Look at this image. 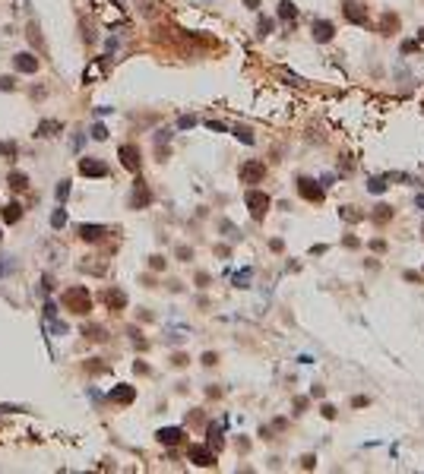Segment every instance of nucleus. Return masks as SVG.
<instances>
[{
	"label": "nucleus",
	"instance_id": "dca6fc26",
	"mask_svg": "<svg viewBox=\"0 0 424 474\" xmlns=\"http://www.w3.org/2000/svg\"><path fill=\"white\" fill-rule=\"evenodd\" d=\"M399 16L396 13H383V19H380V35H396L399 32Z\"/></svg>",
	"mask_w": 424,
	"mask_h": 474
},
{
	"label": "nucleus",
	"instance_id": "13d9d810",
	"mask_svg": "<svg viewBox=\"0 0 424 474\" xmlns=\"http://www.w3.org/2000/svg\"><path fill=\"white\" fill-rule=\"evenodd\" d=\"M45 92H48L45 85H35V89H32V95H35V98H45Z\"/></svg>",
	"mask_w": 424,
	"mask_h": 474
},
{
	"label": "nucleus",
	"instance_id": "2eb2a0df",
	"mask_svg": "<svg viewBox=\"0 0 424 474\" xmlns=\"http://www.w3.org/2000/svg\"><path fill=\"white\" fill-rule=\"evenodd\" d=\"M76 234H80L83 240H89V244H95V240H101L108 234V228L105 225H80V228H76Z\"/></svg>",
	"mask_w": 424,
	"mask_h": 474
},
{
	"label": "nucleus",
	"instance_id": "603ef678",
	"mask_svg": "<svg viewBox=\"0 0 424 474\" xmlns=\"http://www.w3.org/2000/svg\"><path fill=\"white\" fill-rule=\"evenodd\" d=\"M133 370H136V373H140V376H146V373H149V367H146L143 360H136V364H133Z\"/></svg>",
	"mask_w": 424,
	"mask_h": 474
},
{
	"label": "nucleus",
	"instance_id": "09e8293b",
	"mask_svg": "<svg viewBox=\"0 0 424 474\" xmlns=\"http://www.w3.org/2000/svg\"><path fill=\"white\" fill-rule=\"evenodd\" d=\"M206 127H209V130H215V133H225V130H228V127H225V124H219V120H209Z\"/></svg>",
	"mask_w": 424,
	"mask_h": 474
},
{
	"label": "nucleus",
	"instance_id": "f257e3e1",
	"mask_svg": "<svg viewBox=\"0 0 424 474\" xmlns=\"http://www.w3.org/2000/svg\"><path fill=\"white\" fill-rule=\"evenodd\" d=\"M244 203H247V209H250V218H256V221H263V218H266V212H269V205H272L269 196H266L263 190H254V187L247 190Z\"/></svg>",
	"mask_w": 424,
	"mask_h": 474
},
{
	"label": "nucleus",
	"instance_id": "0eeeda50",
	"mask_svg": "<svg viewBox=\"0 0 424 474\" xmlns=\"http://www.w3.org/2000/svg\"><path fill=\"white\" fill-rule=\"evenodd\" d=\"M187 455H190V462H193L196 468H215V452H212V446H190Z\"/></svg>",
	"mask_w": 424,
	"mask_h": 474
},
{
	"label": "nucleus",
	"instance_id": "a878e982",
	"mask_svg": "<svg viewBox=\"0 0 424 474\" xmlns=\"http://www.w3.org/2000/svg\"><path fill=\"white\" fill-rule=\"evenodd\" d=\"M64 225H67V212H64V209H54V212H51V228L60 231Z\"/></svg>",
	"mask_w": 424,
	"mask_h": 474
},
{
	"label": "nucleus",
	"instance_id": "864d4df0",
	"mask_svg": "<svg viewBox=\"0 0 424 474\" xmlns=\"http://www.w3.org/2000/svg\"><path fill=\"white\" fill-rule=\"evenodd\" d=\"M342 244H345V247H348V250H354V247H358V244H361V240H358V237H351V234H348V237H345V240H342Z\"/></svg>",
	"mask_w": 424,
	"mask_h": 474
},
{
	"label": "nucleus",
	"instance_id": "69168bd1",
	"mask_svg": "<svg viewBox=\"0 0 424 474\" xmlns=\"http://www.w3.org/2000/svg\"><path fill=\"white\" fill-rule=\"evenodd\" d=\"M0 240H3V234H0Z\"/></svg>",
	"mask_w": 424,
	"mask_h": 474
},
{
	"label": "nucleus",
	"instance_id": "5701e85b",
	"mask_svg": "<svg viewBox=\"0 0 424 474\" xmlns=\"http://www.w3.org/2000/svg\"><path fill=\"white\" fill-rule=\"evenodd\" d=\"M0 155H3V158H16V155H19V145L10 142V139H3V142H0Z\"/></svg>",
	"mask_w": 424,
	"mask_h": 474
},
{
	"label": "nucleus",
	"instance_id": "b1692460",
	"mask_svg": "<svg viewBox=\"0 0 424 474\" xmlns=\"http://www.w3.org/2000/svg\"><path fill=\"white\" fill-rule=\"evenodd\" d=\"M127 335H130V339H133V344H136V348H140V351H146V348H149V341H146L143 335H140V329H136V326H130V329H127Z\"/></svg>",
	"mask_w": 424,
	"mask_h": 474
},
{
	"label": "nucleus",
	"instance_id": "1a4fd4ad",
	"mask_svg": "<svg viewBox=\"0 0 424 474\" xmlns=\"http://www.w3.org/2000/svg\"><path fill=\"white\" fill-rule=\"evenodd\" d=\"M310 35H314V41L326 45V41L336 38V25H333L330 19H314V25H310Z\"/></svg>",
	"mask_w": 424,
	"mask_h": 474
},
{
	"label": "nucleus",
	"instance_id": "c756f323",
	"mask_svg": "<svg viewBox=\"0 0 424 474\" xmlns=\"http://www.w3.org/2000/svg\"><path fill=\"white\" fill-rule=\"evenodd\" d=\"M25 35H29V41H32V45H35V48H41V35H38V25H35V22H29V29H25Z\"/></svg>",
	"mask_w": 424,
	"mask_h": 474
},
{
	"label": "nucleus",
	"instance_id": "3c124183",
	"mask_svg": "<svg viewBox=\"0 0 424 474\" xmlns=\"http://www.w3.org/2000/svg\"><path fill=\"white\" fill-rule=\"evenodd\" d=\"M196 284L206 288V284H209V275H206V272H196Z\"/></svg>",
	"mask_w": 424,
	"mask_h": 474
},
{
	"label": "nucleus",
	"instance_id": "4be33fe9",
	"mask_svg": "<svg viewBox=\"0 0 424 474\" xmlns=\"http://www.w3.org/2000/svg\"><path fill=\"white\" fill-rule=\"evenodd\" d=\"M83 335H85L89 341H105V339H108L105 326H85V329H83Z\"/></svg>",
	"mask_w": 424,
	"mask_h": 474
},
{
	"label": "nucleus",
	"instance_id": "4468645a",
	"mask_svg": "<svg viewBox=\"0 0 424 474\" xmlns=\"http://www.w3.org/2000/svg\"><path fill=\"white\" fill-rule=\"evenodd\" d=\"M108 399L117 402V405H130V402L136 399V389H133V386H127V383H120V386H114V389H111Z\"/></svg>",
	"mask_w": 424,
	"mask_h": 474
},
{
	"label": "nucleus",
	"instance_id": "c9c22d12",
	"mask_svg": "<svg viewBox=\"0 0 424 474\" xmlns=\"http://www.w3.org/2000/svg\"><path fill=\"white\" fill-rule=\"evenodd\" d=\"M0 89H3V92H13V89H16V79H13V76H0Z\"/></svg>",
	"mask_w": 424,
	"mask_h": 474
},
{
	"label": "nucleus",
	"instance_id": "a211bd4d",
	"mask_svg": "<svg viewBox=\"0 0 424 474\" xmlns=\"http://www.w3.org/2000/svg\"><path fill=\"white\" fill-rule=\"evenodd\" d=\"M370 218H374L377 225H386V221L393 218V205H386V203H380V205H374V212H370Z\"/></svg>",
	"mask_w": 424,
	"mask_h": 474
},
{
	"label": "nucleus",
	"instance_id": "6ab92c4d",
	"mask_svg": "<svg viewBox=\"0 0 424 474\" xmlns=\"http://www.w3.org/2000/svg\"><path fill=\"white\" fill-rule=\"evenodd\" d=\"M19 218H22V205L19 203H6L3 205V221H6V225H16Z\"/></svg>",
	"mask_w": 424,
	"mask_h": 474
},
{
	"label": "nucleus",
	"instance_id": "6e6552de",
	"mask_svg": "<svg viewBox=\"0 0 424 474\" xmlns=\"http://www.w3.org/2000/svg\"><path fill=\"white\" fill-rule=\"evenodd\" d=\"M117 158H120V165H124L127 171H133V174H140V149L136 145H120L117 149Z\"/></svg>",
	"mask_w": 424,
	"mask_h": 474
},
{
	"label": "nucleus",
	"instance_id": "e2e57ef3",
	"mask_svg": "<svg viewBox=\"0 0 424 474\" xmlns=\"http://www.w3.org/2000/svg\"><path fill=\"white\" fill-rule=\"evenodd\" d=\"M415 205H421V209H424V196H415Z\"/></svg>",
	"mask_w": 424,
	"mask_h": 474
},
{
	"label": "nucleus",
	"instance_id": "c85d7f7f",
	"mask_svg": "<svg viewBox=\"0 0 424 474\" xmlns=\"http://www.w3.org/2000/svg\"><path fill=\"white\" fill-rule=\"evenodd\" d=\"M367 190H370V193H383V190H386V177H370L367 180Z\"/></svg>",
	"mask_w": 424,
	"mask_h": 474
},
{
	"label": "nucleus",
	"instance_id": "338daca9",
	"mask_svg": "<svg viewBox=\"0 0 424 474\" xmlns=\"http://www.w3.org/2000/svg\"><path fill=\"white\" fill-rule=\"evenodd\" d=\"M421 231H424V225H421Z\"/></svg>",
	"mask_w": 424,
	"mask_h": 474
},
{
	"label": "nucleus",
	"instance_id": "ea45409f",
	"mask_svg": "<svg viewBox=\"0 0 424 474\" xmlns=\"http://www.w3.org/2000/svg\"><path fill=\"white\" fill-rule=\"evenodd\" d=\"M190 127H196V117H180L177 120V130H190Z\"/></svg>",
	"mask_w": 424,
	"mask_h": 474
},
{
	"label": "nucleus",
	"instance_id": "423d86ee",
	"mask_svg": "<svg viewBox=\"0 0 424 474\" xmlns=\"http://www.w3.org/2000/svg\"><path fill=\"white\" fill-rule=\"evenodd\" d=\"M342 16L351 25H367V6L358 3V0H345V3H342Z\"/></svg>",
	"mask_w": 424,
	"mask_h": 474
},
{
	"label": "nucleus",
	"instance_id": "412c9836",
	"mask_svg": "<svg viewBox=\"0 0 424 474\" xmlns=\"http://www.w3.org/2000/svg\"><path fill=\"white\" fill-rule=\"evenodd\" d=\"M6 184H10V187L16 190V193H19V190H25V187H29V174H22V171H10Z\"/></svg>",
	"mask_w": 424,
	"mask_h": 474
},
{
	"label": "nucleus",
	"instance_id": "72a5a7b5",
	"mask_svg": "<svg viewBox=\"0 0 424 474\" xmlns=\"http://www.w3.org/2000/svg\"><path fill=\"white\" fill-rule=\"evenodd\" d=\"M89 136H92V139H108V127L105 124H95Z\"/></svg>",
	"mask_w": 424,
	"mask_h": 474
},
{
	"label": "nucleus",
	"instance_id": "c03bdc74",
	"mask_svg": "<svg viewBox=\"0 0 424 474\" xmlns=\"http://www.w3.org/2000/svg\"><path fill=\"white\" fill-rule=\"evenodd\" d=\"M269 32H272V19H259V35L266 38V35H269Z\"/></svg>",
	"mask_w": 424,
	"mask_h": 474
},
{
	"label": "nucleus",
	"instance_id": "680f3d73",
	"mask_svg": "<svg viewBox=\"0 0 424 474\" xmlns=\"http://www.w3.org/2000/svg\"><path fill=\"white\" fill-rule=\"evenodd\" d=\"M244 3L250 6V10H256V6H259V0H244Z\"/></svg>",
	"mask_w": 424,
	"mask_h": 474
},
{
	"label": "nucleus",
	"instance_id": "f8f14e48",
	"mask_svg": "<svg viewBox=\"0 0 424 474\" xmlns=\"http://www.w3.org/2000/svg\"><path fill=\"white\" fill-rule=\"evenodd\" d=\"M101 300H105L108 310H114V313H120V310H127V294L120 288H108L105 294H101Z\"/></svg>",
	"mask_w": 424,
	"mask_h": 474
},
{
	"label": "nucleus",
	"instance_id": "0e129e2a",
	"mask_svg": "<svg viewBox=\"0 0 424 474\" xmlns=\"http://www.w3.org/2000/svg\"><path fill=\"white\" fill-rule=\"evenodd\" d=\"M418 38H421V41H424V29H421V35H418Z\"/></svg>",
	"mask_w": 424,
	"mask_h": 474
},
{
	"label": "nucleus",
	"instance_id": "20e7f679",
	"mask_svg": "<svg viewBox=\"0 0 424 474\" xmlns=\"http://www.w3.org/2000/svg\"><path fill=\"white\" fill-rule=\"evenodd\" d=\"M241 184H263V177H266V165L263 161H256V158H250V161H244V165H241Z\"/></svg>",
	"mask_w": 424,
	"mask_h": 474
},
{
	"label": "nucleus",
	"instance_id": "a19ab883",
	"mask_svg": "<svg viewBox=\"0 0 424 474\" xmlns=\"http://www.w3.org/2000/svg\"><path fill=\"white\" fill-rule=\"evenodd\" d=\"M370 250H374V253H383V250H386V240H383V237H374V240H370Z\"/></svg>",
	"mask_w": 424,
	"mask_h": 474
},
{
	"label": "nucleus",
	"instance_id": "79ce46f5",
	"mask_svg": "<svg viewBox=\"0 0 424 474\" xmlns=\"http://www.w3.org/2000/svg\"><path fill=\"white\" fill-rule=\"evenodd\" d=\"M203 364H206V367H215V364H219V354H215V351H206V354H203Z\"/></svg>",
	"mask_w": 424,
	"mask_h": 474
},
{
	"label": "nucleus",
	"instance_id": "2f4dec72",
	"mask_svg": "<svg viewBox=\"0 0 424 474\" xmlns=\"http://www.w3.org/2000/svg\"><path fill=\"white\" fill-rule=\"evenodd\" d=\"M165 266H168V260H165V256H159V253H155V256H149V269L162 272V269H165Z\"/></svg>",
	"mask_w": 424,
	"mask_h": 474
},
{
	"label": "nucleus",
	"instance_id": "7c9ffc66",
	"mask_svg": "<svg viewBox=\"0 0 424 474\" xmlns=\"http://www.w3.org/2000/svg\"><path fill=\"white\" fill-rule=\"evenodd\" d=\"M231 133H235V136H238V139H241V142H247V145H254V136H250V130H247V127H235V130H231Z\"/></svg>",
	"mask_w": 424,
	"mask_h": 474
},
{
	"label": "nucleus",
	"instance_id": "bb28decb",
	"mask_svg": "<svg viewBox=\"0 0 424 474\" xmlns=\"http://www.w3.org/2000/svg\"><path fill=\"white\" fill-rule=\"evenodd\" d=\"M250 278H254V269H241L235 275V284H238V288H250Z\"/></svg>",
	"mask_w": 424,
	"mask_h": 474
},
{
	"label": "nucleus",
	"instance_id": "5fc2aeb1",
	"mask_svg": "<svg viewBox=\"0 0 424 474\" xmlns=\"http://www.w3.org/2000/svg\"><path fill=\"white\" fill-rule=\"evenodd\" d=\"M307 405H310L307 399H295V411H298V414H301V411H304V408H307Z\"/></svg>",
	"mask_w": 424,
	"mask_h": 474
},
{
	"label": "nucleus",
	"instance_id": "f03ea898",
	"mask_svg": "<svg viewBox=\"0 0 424 474\" xmlns=\"http://www.w3.org/2000/svg\"><path fill=\"white\" fill-rule=\"evenodd\" d=\"M64 304H67V310H73V313H80V316H85L92 310V300H89V291L85 288H70L64 294Z\"/></svg>",
	"mask_w": 424,
	"mask_h": 474
},
{
	"label": "nucleus",
	"instance_id": "f3484780",
	"mask_svg": "<svg viewBox=\"0 0 424 474\" xmlns=\"http://www.w3.org/2000/svg\"><path fill=\"white\" fill-rule=\"evenodd\" d=\"M60 130H64V124H60V120H41V124H38V133H35V136H41V139H48V136H57Z\"/></svg>",
	"mask_w": 424,
	"mask_h": 474
},
{
	"label": "nucleus",
	"instance_id": "9d476101",
	"mask_svg": "<svg viewBox=\"0 0 424 474\" xmlns=\"http://www.w3.org/2000/svg\"><path fill=\"white\" fill-rule=\"evenodd\" d=\"M80 174L83 177H108V165L101 158H83L80 161Z\"/></svg>",
	"mask_w": 424,
	"mask_h": 474
},
{
	"label": "nucleus",
	"instance_id": "aec40b11",
	"mask_svg": "<svg viewBox=\"0 0 424 474\" xmlns=\"http://www.w3.org/2000/svg\"><path fill=\"white\" fill-rule=\"evenodd\" d=\"M279 19H285V22H295L298 19V6L291 3V0H282V3H279Z\"/></svg>",
	"mask_w": 424,
	"mask_h": 474
},
{
	"label": "nucleus",
	"instance_id": "7ed1b4c3",
	"mask_svg": "<svg viewBox=\"0 0 424 474\" xmlns=\"http://www.w3.org/2000/svg\"><path fill=\"white\" fill-rule=\"evenodd\" d=\"M298 193L304 196L307 203H323V200H326L323 184H320V180H314V177H298Z\"/></svg>",
	"mask_w": 424,
	"mask_h": 474
},
{
	"label": "nucleus",
	"instance_id": "4d7b16f0",
	"mask_svg": "<svg viewBox=\"0 0 424 474\" xmlns=\"http://www.w3.org/2000/svg\"><path fill=\"white\" fill-rule=\"evenodd\" d=\"M310 399H323V386H314V389H310Z\"/></svg>",
	"mask_w": 424,
	"mask_h": 474
},
{
	"label": "nucleus",
	"instance_id": "49530a36",
	"mask_svg": "<svg viewBox=\"0 0 424 474\" xmlns=\"http://www.w3.org/2000/svg\"><path fill=\"white\" fill-rule=\"evenodd\" d=\"M190 256H193V250H190V247H177V260H184V263H187Z\"/></svg>",
	"mask_w": 424,
	"mask_h": 474
},
{
	"label": "nucleus",
	"instance_id": "f704fd0d",
	"mask_svg": "<svg viewBox=\"0 0 424 474\" xmlns=\"http://www.w3.org/2000/svg\"><path fill=\"white\" fill-rule=\"evenodd\" d=\"M301 468H304V471L317 468V455H301Z\"/></svg>",
	"mask_w": 424,
	"mask_h": 474
},
{
	"label": "nucleus",
	"instance_id": "cd10ccee",
	"mask_svg": "<svg viewBox=\"0 0 424 474\" xmlns=\"http://www.w3.org/2000/svg\"><path fill=\"white\" fill-rule=\"evenodd\" d=\"M209 446H212V449H222V427L219 424L209 427Z\"/></svg>",
	"mask_w": 424,
	"mask_h": 474
},
{
	"label": "nucleus",
	"instance_id": "393cba45",
	"mask_svg": "<svg viewBox=\"0 0 424 474\" xmlns=\"http://www.w3.org/2000/svg\"><path fill=\"white\" fill-rule=\"evenodd\" d=\"M339 215H342L345 221H361V218H364V212H354V205H342Z\"/></svg>",
	"mask_w": 424,
	"mask_h": 474
},
{
	"label": "nucleus",
	"instance_id": "de8ad7c7",
	"mask_svg": "<svg viewBox=\"0 0 424 474\" xmlns=\"http://www.w3.org/2000/svg\"><path fill=\"white\" fill-rule=\"evenodd\" d=\"M45 316H48V320H54V316H57V304H51V300H48V304H45Z\"/></svg>",
	"mask_w": 424,
	"mask_h": 474
},
{
	"label": "nucleus",
	"instance_id": "bf43d9fd",
	"mask_svg": "<svg viewBox=\"0 0 424 474\" xmlns=\"http://www.w3.org/2000/svg\"><path fill=\"white\" fill-rule=\"evenodd\" d=\"M83 142H85L83 136H73V152H80V149H83Z\"/></svg>",
	"mask_w": 424,
	"mask_h": 474
},
{
	"label": "nucleus",
	"instance_id": "37998d69",
	"mask_svg": "<svg viewBox=\"0 0 424 474\" xmlns=\"http://www.w3.org/2000/svg\"><path fill=\"white\" fill-rule=\"evenodd\" d=\"M320 414H323L326 420H333V417H336V408H333L330 402H323V408H320Z\"/></svg>",
	"mask_w": 424,
	"mask_h": 474
},
{
	"label": "nucleus",
	"instance_id": "052dcab7",
	"mask_svg": "<svg viewBox=\"0 0 424 474\" xmlns=\"http://www.w3.org/2000/svg\"><path fill=\"white\" fill-rule=\"evenodd\" d=\"M0 411H25V408H19V405H0Z\"/></svg>",
	"mask_w": 424,
	"mask_h": 474
},
{
	"label": "nucleus",
	"instance_id": "ddd939ff",
	"mask_svg": "<svg viewBox=\"0 0 424 474\" xmlns=\"http://www.w3.org/2000/svg\"><path fill=\"white\" fill-rule=\"evenodd\" d=\"M184 436L187 433L180 427H162L159 433H155V439H159L162 446H177V443H184Z\"/></svg>",
	"mask_w": 424,
	"mask_h": 474
},
{
	"label": "nucleus",
	"instance_id": "e433bc0d",
	"mask_svg": "<svg viewBox=\"0 0 424 474\" xmlns=\"http://www.w3.org/2000/svg\"><path fill=\"white\" fill-rule=\"evenodd\" d=\"M85 370H89V373H105V370H108V367H105V364H98V360H95V357H92V360H89V364H85Z\"/></svg>",
	"mask_w": 424,
	"mask_h": 474
},
{
	"label": "nucleus",
	"instance_id": "9b49d317",
	"mask_svg": "<svg viewBox=\"0 0 424 474\" xmlns=\"http://www.w3.org/2000/svg\"><path fill=\"white\" fill-rule=\"evenodd\" d=\"M13 67L19 73H38V57L32 54V51H19V54L13 57Z\"/></svg>",
	"mask_w": 424,
	"mask_h": 474
},
{
	"label": "nucleus",
	"instance_id": "39448f33",
	"mask_svg": "<svg viewBox=\"0 0 424 474\" xmlns=\"http://www.w3.org/2000/svg\"><path fill=\"white\" fill-rule=\"evenodd\" d=\"M152 203V190L146 184L143 177L133 180V193H130V209H146V205Z\"/></svg>",
	"mask_w": 424,
	"mask_h": 474
},
{
	"label": "nucleus",
	"instance_id": "58836bf2",
	"mask_svg": "<svg viewBox=\"0 0 424 474\" xmlns=\"http://www.w3.org/2000/svg\"><path fill=\"white\" fill-rule=\"evenodd\" d=\"M367 405H370L367 395H354V399H351V408H367Z\"/></svg>",
	"mask_w": 424,
	"mask_h": 474
},
{
	"label": "nucleus",
	"instance_id": "4c0bfd02",
	"mask_svg": "<svg viewBox=\"0 0 424 474\" xmlns=\"http://www.w3.org/2000/svg\"><path fill=\"white\" fill-rule=\"evenodd\" d=\"M171 364H174V367H187V364H190V357L184 354V351H177V354L171 357Z\"/></svg>",
	"mask_w": 424,
	"mask_h": 474
},
{
	"label": "nucleus",
	"instance_id": "a18cd8bd",
	"mask_svg": "<svg viewBox=\"0 0 424 474\" xmlns=\"http://www.w3.org/2000/svg\"><path fill=\"white\" fill-rule=\"evenodd\" d=\"M402 278H405V281H415V284H421V272H412V269H409V272H402Z\"/></svg>",
	"mask_w": 424,
	"mask_h": 474
},
{
	"label": "nucleus",
	"instance_id": "8fccbe9b",
	"mask_svg": "<svg viewBox=\"0 0 424 474\" xmlns=\"http://www.w3.org/2000/svg\"><path fill=\"white\" fill-rule=\"evenodd\" d=\"M168 139H171V133H168V130H159V133H155V142H159V145H162V142H168Z\"/></svg>",
	"mask_w": 424,
	"mask_h": 474
},
{
	"label": "nucleus",
	"instance_id": "473e14b6",
	"mask_svg": "<svg viewBox=\"0 0 424 474\" xmlns=\"http://www.w3.org/2000/svg\"><path fill=\"white\" fill-rule=\"evenodd\" d=\"M67 196H70V180H60L57 184V203H64Z\"/></svg>",
	"mask_w": 424,
	"mask_h": 474
},
{
	"label": "nucleus",
	"instance_id": "6e6d98bb",
	"mask_svg": "<svg viewBox=\"0 0 424 474\" xmlns=\"http://www.w3.org/2000/svg\"><path fill=\"white\" fill-rule=\"evenodd\" d=\"M402 51H405V54H412V51H418V41H405V45H402Z\"/></svg>",
	"mask_w": 424,
	"mask_h": 474
}]
</instances>
